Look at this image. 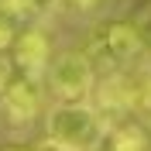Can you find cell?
Instances as JSON below:
<instances>
[{
	"label": "cell",
	"instance_id": "cell-4",
	"mask_svg": "<svg viewBox=\"0 0 151 151\" xmlns=\"http://www.w3.org/2000/svg\"><path fill=\"white\" fill-rule=\"evenodd\" d=\"M10 62H14V72L31 76V79H45L48 62H52V45H48V35L38 24L21 28L14 45H10Z\"/></svg>",
	"mask_w": 151,
	"mask_h": 151
},
{
	"label": "cell",
	"instance_id": "cell-6",
	"mask_svg": "<svg viewBox=\"0 0 151 151\" xmlns=\"http://www.w3.org/2000/svg\"><path fill=\"white\" fill-rule=\"evenodd\" d=\"M100 148L103 151H148V137H144V127H137V124H120V127L106 131Z\"/></svg>",
	"mask_w": 151,
	"mask_h": 151
},
{
	"label": "cell",
	"instance_id": "cell-5",
	"mask_svg": "<svg viewBox=\"0 0 151 151\" xmlns=\"http://www.w3.org/2000/svg\"><path fill=\"white\" fill-rule=\"evenodd\" d=\"M41 79H31V76H21L14 72V79L7 83V89L0 93V106L7 113L10 124H28L38 117L41 110Z\"/></svg>",
	"mask_w": 151,
	"mask_h": 151
},
{
	"label": "cell",
	"instance_id": "cell-7",
	"mask_svg": "<svg viewBox=\"0 0 151 151\" xmlns=\"http://www.w3.org/2000/svg\"><path fill=\"white\" fill-rule=\"evenodd\" d=\"M134 31H137V38H141L144 52H151V7H141L137 14H134Z\"/></svg>",
	"mask_w": 151,
	"mask_h": 151
},
{
	"label": "cell",
	"instance_id": "cell-9",
	"mask_svg": "<svg viewBox=\"0 0 151 151\" xmlns=\"http://www.w3.org/2000/svg\"><path fill=\"white\" fill-rule=\"evenodd\" d=\"M62 7L79 14V17H86V14H96V10L103 7V0H62Z\"/></svg>",
	"mask_w": 151,
	"mask_h": 151
},
{
	"label": "cell",
	"instance_id": "cell-3",
	"mask_svg": "<svg viewBox=\"0 0 151 151\" xmlns=\"http://www.w3.org/2000/svg\"><path fill=\"white\" fill-rule=\"evenodd\" d=\"M45 83L58 103H86L96 89V69L86 58V52H62L48 62Z\"/></svg>",
	"mask_w": 151,
	"mask_h": 151
},
{
	"label": "cell",
	"instance_id": "cell-1",
	"mask_svg": "<svg viewBox=\"0 0 151 151\" xmlns=\"http://www.w3.org/2000/svg\"><path fill=\"white\" fill-rule=\"evenodd\" d=\"M106 120L93 103H55L45 117L48 144L58 151H100Z\"/></svg>",
	"mask_w": 151,
	"mask_h": 151
},
{
	"label": "cell",
	"instance_id": "cell-10",
	"mask_svg": "<svg viewBox=\"0 0 151 151\" xmlns=\"http://www.w3.org/2000/svg\"><path fill=\"white\" fill-rule=\"evenodd\" d=\"M14 79V62H10L7 55H0V93L7 89V83Z\"/></svg>",
	"mask_w": 151,
	"mask_h": 151
},
{
	"label": "cell",
	"instance_id": "cell-11",
	"mask_svg": "<svg viewBox=\"0 0 151 151\" xmlns=\"http://www.w3.org/2000/svg\"><path fill=\"white\" fill-rule=\"evenodd\" d=\"M4 151H38V148H24V144H10V148H4Z\"/></svg>",
	"mask_w": 151,
	"mask_h": 151
},
{
	"label": "cell",
	"instance_id": "cell-8",
	"mask_svg": "<svg viewBox=\"0 0 151 151\" xmlns=\"http://www.w3.org/2000/svg\"><path fill=\"white\" fill-rule=\"evenodd\" d=\"M14 38H17V31H14V17H10L7 10H0V55L10 52Z\"/></svg>",
	"mask_w": 151,
	"mask_h": 151
},
{
	"label": "cell",
	"instance_id": "cell-2",
	"mask_svg": "<svg viewBox=\"0 0 151 151\" xmlns=\"http://www.w3.org/2000/svg\"><path fill=\"white\" fill-rule=\"evenodd\" d=\"M144 52L141 38L134 31L131 21H110V24H100V28L89 35V45H86V58L93 62L96 72H127V69L137 62V55Z\"/></svg>",
	"mask_w": 151,
	"mask_h": 151
}]
</instances>
